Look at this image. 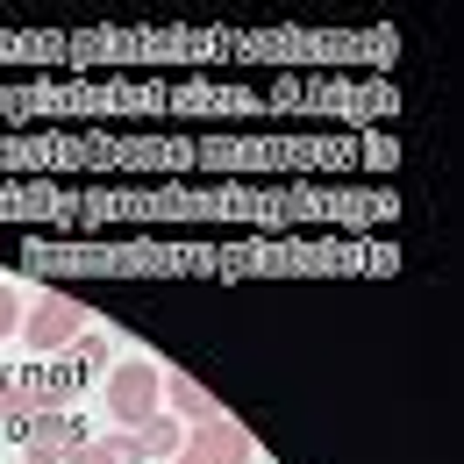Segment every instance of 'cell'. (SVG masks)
<instances>
[{"instance_id": "obj_8", "label": "cell", "mask_w": 464, "mask_h": 464, "mask_svg": "<svg viewBox=\"0 0 464 464\" xmlns=\"http://www.w3.org/2000/svg\"><path fill=\"white\" fill-rule=\"evenodd\" d=\"M165 393H172L179 414H193V429H200V421H222V414H229V407L215 401V393H208L200 379H186V372H172V386H165Z\"/></svg>"}, {"instance_id": "obj_2", "label": "cell", "mask_w": 464, "mask_h": 464, "mask_svg": "<svg viewBox=\"0 0 464 464\" xmlns=\"http://www.w3.org/2000/svg\"><path fill=\"white\" fill-rule=\"evenodd\" d=\"M108 414H115V429L136 436L150 414H165V372L143 364V357H136V364H115V372H108Z\"/></svg>"}, {"instance_id": "obj_12", "label": "cell", "mask_w": 464, "mask_h": 464, "mask_svg": "<svg viewBox=\"0 0 464 464\" xmlns=\"http://www.w3.org/2000/svg\"><path fill=\"white\" fill-rule=\"evenodd\" d=\"M14 329H22V307H14V286L0 279V336H14Z\"/></svg>"}, {"instance_id": "obj_4", "label": "cell", "mask_w": 464, "mask_h": 464, "mask_svg": "<svg viewBox=\"0 0 464 464\" xmlns=\"http://www.w3.org/2000/svg\"><path fill=\"white\" fill-rule=\"evenodd\" d=\"M193 158H208V165H257V158H272V165H322V158H350V143H200Z\"/></svg>"}, {"instance_id": "obj_15", "label": "cell", "mask_w": 464, "mask_h": 464, "mask_svg": "<svg viewBox=\"0 0 464 464\" xmlns=\"http://www.w3.org/2000/svg\"><path fill=\"white\" fill-rule=\"evenodd\" d=\"M0 386H7V372H0Z\"/></svg>"}, {"instance_id": "obj_1", "label": "cell", "mask_w": 464, "mask_h": 464, "mask_svg": "<svg viewBox=\"0 0 464 464\" xmlns=\"http://www.w3.org/2000/svg\"><path fill=\"white\" fill-rule=\"evenodd\" d=\"M272 108H357V115H386L393 86H350V79H279L265 93Z\"/></svg>"}, {"instance_id": "obj_6", "label": "cell", "mask_w": 464, "mask_h": 464, "mask_svg": "<svg viewBox=\"0 0 464 464\" xmlns=\"http://www.w3.org/2000/svg\"><path fill=\"white\" fill-rule=\"evenodd\" d=\"M86 458V429L72 414H36L29 421V464H79Z\"/></svg>"}, {"instance_id": "obj_14", "label": "cell", "mask_w": 464, "mask_h": 464, "mask_svg": "<svg viewBox=\"0 0 464 464\" xmlns=\"http://www.w3.org/2000/svg\"><path fill=\"white\" fill-rule=\"evenodd\" d=\"M172 464H200V458H186V450H179V458H172Z\"/></svg>"}, {"instance_id": "obj_10", "label": "cell", "mask_w": 464, "mask_h": 464, "mask_svg": "<svg viewBox=\"0 0 464 464\" xmlns=\"http://www.w3.org/2000/svg\"><path fill=\"white\" fill-rule=\"evenodd\" d=\"M79 464H150V458L136 450V436H101V443H86Z\"/></svg>"}, {"instance_id": "obj_11", "label": "cell", "mask_w": 464, "mask_h": 464, "mask_svg": "<svg viewBox=\"0 0 464 464\" xmlns=\"http://www.w3.org/2000/svg\"><path fill=\"white\" fill-rule=\"evenodd\" d=\"M101 357H108V336H93V329H86V336L72 343V364H79V372H93Z\"/></svg>"}, {"instance_id": "obj_3", "label": "cell", "mask_w": 464, "mask_h": 464, "mask_svg": "<svg viewBox=\"0 0 464 464\" xmlns=\"http://www.w3.org/2000/svg\"><path fill=\"white\" fill-rule=\"evenodd\" d=\"M22 336H29V350H36V357L72 350L79 336H86V307H79V300H64V293H51V300H36V307L22 314Z\"/></svg>"}, {"instance_id": "obj_9", "label": "cell", "mask_w": 464, "mask_h": 464, "mask_svg": "<svg viewBox=\"0 0 464 464\" xmlns=\"http://www.w3.org/2000/svg\"><path fill=\"white\" fill-rule=\"evenodd\" d=\"M136 450H143V458H165V464H172L179 450H186V429H179L172 414H150V421L136 429Z\"/></svg>"}, {"instance_id": "obj_7", "label": "cell", "mask_w": 464, "mask_h": 464, "mask_svg": "<svg viewBox=\"0 0 464 464\" xmlns=\"http://www.w3.org/2000/svg\"><path fill=\"white\" fill-rule=\"evenodd\" d=\"M172 108H229V115H250V108H265L257 93H243V86H179V93H165Z\"/></svg>"}, {"instance_id": "obj_5", "label": "cell", "mask_w": 464, "mask_h": 464, "mask_svg": "<svg viewBox=\"0 0 464 464\" xmlns=\"http://www.w3.org/2000/svg\"><path fill=\"white\" fill-rule=\"evenodd\" d=\"M186 458H200V464H250L257 458V436H250L236 414H222V421H200V429L186 436Z\"/></svg>"}, {"instance_id": "obj_13", "label": "cell", "mask_w": 464, "mask_h": 464, "mask_svg": "<svg viewBox=\"0 0 464 464\" xmlns=\"http://www.w3.org/2000/svg\"><path fill=\"white\" fill-rule=\"evenodd\" d=\"M0 108H7V115H29V101H22V93H7V86H0Z\"/></svg>"}]
</instances>
